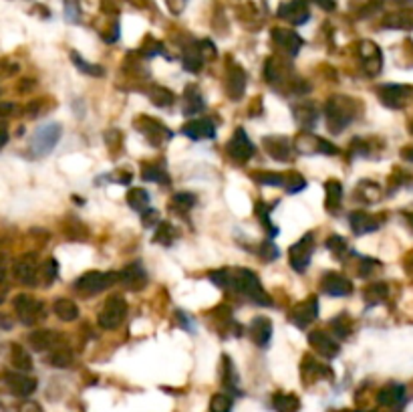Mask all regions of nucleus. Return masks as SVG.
<instances>
[{
    "label": "nucleus",
    "instance_id": "nucleus-1",
    "mask_svg": "<svg viewBox=\"0 0 413 412\" xmlns=\"http://www.w3.org/2000/svg\"><path fill=\"white\" fill-rule=\"evenodd\" d=\"M230 285H234L240 293H244L250 301H255L258 305H264V307L272 305V299L264 291L260 279L250 269H236L234 273H230Z\"/></svg>",
    "mask_w": 413,
    "mask_h": 412
},
{
    "label": "nucleus",
    "instance_id": "nucleus-2",
    "mask_svg": "<svg viewBox=\"0 0 413 412\" xmlns=\"http://www.w3.org/2000/svg\"><path fill=\"white\" fill-rule=\"evenodd\" d=\"M355 101L349 98H343V95H337V98H331L327 101V107H325V114H327V124H329V130L333 133H341L355 117Z\"/></svg>",
    "mask_w": 413,
    "mask_h": 412
},
{
    "label": "nucleus",
    "instance_id": "nucleus-3",
    "mask_svg": "<svg viewBox=\"0 0 413 412\" xmlns=\"http://www.w3.org/2000/svg\"><path fill=\"white\" fill-rule=\"evenodd\" d=\"M117 279L119 277L113 271H89L75 281V291L83 295H97L107 287H111L113 283H117Z\"/></svg>",
    "mask_w": 413,
    "mask_h": 412
},
{
    "label": "nucleus",
    "instance_id": "nucleus-4",
    "mask_svg": "<svg viewBox=\"0 0 413 412\" xmlns=\"http://www.w3.org/2000/svg\"><path fill=\"white\" fill-rule=\"evenodd\" d=\"M61 133H63V130H61L59 124H47V126L39 128L31 140L32 156H34V158L48 156V154L55 149L57 142L61 140Z\"/></svg>",
    "mask_w": 413,
    "mask_h": 412
},
{
    "label": "nucleus",
    "instance_id": "nucleus-5",
    "mask_svg": "<svg viewBox=\"0 0 413 412\" xmlns=\"http://www.w3.org/2000/svg\"><path fill=\"white\" fill-rule=\"evenodd\" d=\"M126 314H128V303L126 299L119 295L109 297L103 305V310L99 312V326L103 330H117L123 319H126Z\"/></svg>",
    "mask_w": 413,
    "mask_h": 412
},
{
    "label": "nucleus",
    "instance_id": "nucleus-6",
    "mask_svg": "<svg viewBox=\"0 0 413 412\" xmlns=\"http://www.w3.org/2000/svg\"><path fill=\"white\" fill-rule=\"evenodd\" d=\"M15 312L18 315V319L25 324V326H34L36 321H41L47 312H45V305L43 301L34 299V297L27 295V293H20V295L15 297Z\"/></svg>",
    "mask_w": 413,
    "mask_h": 412
},
{
    "label": "nucleus",
    "instance_id": "nucleus-7",
    "mask_svg": "<svg viewBox=\"0 0 413 412\" xmlns=\"http://www.w3.org/2000/svg\"><path fill=\"white\" fill-rule=\"evenodd\" d=\"M313 248H315V239H313V232H306L302 237L299 243H294L290 251H288V261L292 265V269L297 273H302L309 263H311V255H313Z\"/></svg>",
    "mask_w": 413,
    "mask_h": 412
},
{
    "label": "nucleus",
    "instance_id": "nucleus-8",
    "mask_svg": "<svg viewBox=\"0 0 413 412\" xmlns=\"http://www.w3.org/2000/svg\"><path fill=\"white\" fill-rule=\"evenodd\" d=\"M228 156L236 164H246L255 156V144L250 142L248 133L244 132L242 128L236 130L234 135H232V140L228 142Z\"/></svg>",
    "mask_w": 413,
    "mask_h": 412
},
{
    "label": "nucleus",
    "instance_id": "nucleus-9",
    "mask_svg": "<svg viewBox=\"0 0 413 412\" xmlns=\"http://www.w3.org/2000/svg\"><path fill=\"white\" fill-rule=\"evenodd\" d=\"M294 148L299 149L304 156H315V154H337L339 149L337 146H333L331 142L323 140V138H317V135H311V133H302L297 138L294 142Z\"/></svg>",
    "mask_w": 413,
    "mask_h": 412
},
{
    "label": "nucleus",
    "instance_id": "nucleus-10",
    "mask_svg": "<svg viewBox=\"0 0 413 412\" xmlns=\"http://www.w3.org/2000/svg\"><path fill=\"white\" fill-rule=\"evenodd\" d=\"M413 95L412 87L407 85H383L379 89V99L383 105L391 107V109H399L403 107Z\"/></svg>",
    "mask_w": 413,
    "mask_h": 412
},
{
    "label": "nucleus",
    "instance_id": "nucleus-11",
    "mask_svg": "<svg viewBox=\"0 0 413 412\" xmlns=\"http://www.w3.org/2000/svg\"><path fill=\"white\" fill-rule=\"evenodd\" d=\"M137 130H140V132L149 140V144H154V146H159V144H163L165 140L172 138V132H170L161 121L154 119V117H140V119H137Z\"/></svg>",
    "mask_w": 413,
    "mask_h": 412
},
{
    "label": "nucleus",
    "instance_id": "nucleus-12",
    "mask_svg": "<svg viewBox=\"0 0 413 412\" xmlns=\"http://www.w3.org/2000/svg\"><path fill=\"white\" fill-rule=\"evenodd\" d=\"M318 317V299L315 295H311L306 301L299 303L292 312H290V319L297 328H309L315 319Z\"/></svg>",
    "mask_w": 413,
    "mask_h": 412
},
{
    "label": "nucleus",
    "instance_id": "nucleus-13",
    "mask_svg": "<svg viewBox=\"0 0 413 412\" xmlns=\"http://www.w3.org/2000/svg\"><path fill=\"white\" fill-rule=\"evenodd\" d=\"M4 382H6L8 390L18 398H29L36 390V380L27 376L25 372H6Z\"/></svg>",
    "mask_w": 413,
    "mask_h": 412
},
{
    "label": "nucleus",
    "instance_id": "nucleus-14",
    "mask_svg": "<svg viewBox=\"0 0 413 412\" xmlns=\"http://www.w3.org/2000/svg\"><path fill=\"white\" fill-rule=\"evenodd\" d=\"M320 287L327 295L345 297L353 291V283L341 273H325L320 279Z\"/></svg>",
    "mask_w": 413,
    "mask_h": 412
},
{
    "label": "nucleus",
    "instance_id": "nucleus-15",
    "mask_svg": "<svg viewBox=\"0 0 413 412\" xmlns=\"http://www.w3.org/2000/svg\"><path fill=\"white\" fill-rule=\"evenodd\" d=\"M224 87L230 99H240L244 95L246 89V73L240 69L238 65H228L226 69V79H224Z\"/></svg>",
    "mask_w": 413,
    "mask_h": 412
},
{
    "label": "nucleus",
    "instance_id": "nucleus-16",
    "mask_svg": "<svg viewBox=\"0 0 413 412\" xmlns=\"http://www.w3.org/2000/svg\"><path fill=\"white\" fill-rule=\"evenodd\" d=\"M262 142H264V149L271 154V158L278 160V162H288L290 160L292 146H290L288 138H285V135H269Z\"/></svg>",
    "mask_w": 413,
    "mask_h": 412
},
{
    "label": "nucleus",
    "instance_id": "nucleus-17",
    "mask_svg": "<svg viewBox=\"0 0 413 412\" xmlns=\"http://www.w3.org/2000/svg\"><path fill=\"white\" fill-rule=\"evenodd\" d=\"M184 135H188L194 142L200 140H214L216 138V126L210 119H191L184 126Z\"/></svg>",
    "mask_w": 413,
    "mask_h": 412
},
{
    "label": "nucleus",
    "instance_id": "nucleus-18",
    "mask_svg": "<svg viewBox=\"0 0 413 412\" xmlns=\"http://www.w3.org/2000/svg\"><path fill=\"white\" fill-rule=\"evenodd\" d=\"M309 344L313 346L315 352H318V354L325 356V358H334V356H339V352H341L339 342H334L333 338L327 335L325 331H313V333L309 335Z\"/></svg>",
    "mask_w": 413,
    "mask_h": 412
},
{
    "label": "nucleus",
    "instance_id": "nucleus-19",
    "mask_svg": "<svg viewBox=\"0 0 413 412\" xmlns=\"http://www.w3.org/2000/svg\"><path fill=\"white\" fill-rule=\"evenodd\" d=\"M15 277L22 285H36L39 281V267H36V261L34 257H29L25 255L22 259H18L15 263Z\"/></svg>",
    "mask_w": 413,
    "mask_h": 412
},
{
    "label": "nucleus",
    "instance_id": "nucleus-20",
    "mask_svg": "<svg viewBox=\"0 0 413 412\" xmlns=\"http://www.w3.org/2000/svg\"><path fill=\"white\" fill-rule=\"evenodd\" d=\"M121 283L131 289V291H137V289H143V285L147 283V275H145V271H143V265L142 263H131L128 265L119 275H117Z\"/></svg>",
    "mask_w": 413,
    "mask_h": 412
},
{
    "label": "nucleus",
    "instance_id": "nucleus-21",
    "mask_svg": "<svg viewBox=\"0 0 413 412\" xmlns=\"http://www.w3.org/2000/svg\"><path fill=\"white\" fill-rule=\"evenodd\" d=\"M359 53H361V59H363V65H365L367 73H369L371 77L379 75L383 67L381 53H379V49H377L373 43H361Z\"/></svg>",
    "mask_w": 413,
    "mask_h": 412
},
{
    "label": "nucleus",
    "instance_id": "nucleus-22",
    "mask_svg": "<svg viewBox=\"0 0 413 412\" xmlns=\"http://www.w3.org/2000/svg\"><path fill=\"white\" fill-rule=\"evenodd\" d=\"M250 335L255 340L256 346L266 347L271 344L272 338V321L269 317H255V321L250 324Z\"/></svg>",
    "mask_w": 413,
    "mask_h": 412
},
{
    "label": "nucleus",
    "instance_id": "nucleus-23",
    "mask_svg": "<svg viewBox=\"0 0 413 412\" xmlns=\"http://www.w3.org/2000/svg\"><path fill=\"white\" fill-rule=\"evenodd\" d=\"M351 229L355 234H365V232H373L379 229V218L373 215H367V213H351L349 215Z\"/></svg>",
    "mask_w": 413,
    "mask_h": 412
},
{
    "label": "nucleus",
    "instance_id": "nucleus-24",
    "mask_svg": "<svg viewBox=\"0 0 413 412\" xmlns=\"http://www.w3.org/2000/svg\"><path fill=\"white\" fill-rule=\"evenodd\" d=\"M29 346L34 350V352H48L53 347L59 346V335L55 331L41 330L34 331L29 335Z\"/></svg>",
    "mask_w": 413,
    "mask_h": 412
},
{
    "label": "nucleus",
    "instance_id": "nucleus-25",
    "mask_svg": "<svg viewBox=\"0 0 413 412\" xmlns=\"http://www.w3.org/2000/svg\"><path fill=\"white\" fill-rule=\"evenodd\" d=\"M204 98L200 93V87L198 85H188L186 87V95H184V114L186 116H194V114H200L204 109Z\"/></svg>",
    "mask_w": 413,
    "mask_h": 412
},
{
    "label": "nucleus",
    "instance_id": "nucleus-26",
    "mask_svg": "<svg viewBox=\"0 0 413 412\" xmlns=\"http://www.w3.org/2000/svg\"><path fill=\"white\" fill-rule=\"evenodd\" d=\"M294 119L299 121V126L304 128V130H313L318 121L317 105L306 103V105H299V107H294Z\"/></svg>",
    "mask_w": 413,
    "mask_h": 412
},
{
    "label": "nucleus",
    "instance_id": "nucleus-27",
    "mask_svg": "<svg viewBox=\"0 0 413 412\" xmlns=\"http://www.w3.org/2000/svg\"><path fill=\"white\" fill-rule=\"evenodd\" d=\"M403 398H405V388L401 384H387L377 394V400L383 406H398Z\"/></svg>",
    "mask_w": 413,
    "mask_h": 412
},
{
    "label": "nucleus",
    "instance_id": "nucleus-28",
    "mask_svg": "<svg viewBox=\"0 0 413 412\" xmlns=\"http://www.w3.org/2000/svg\"><path fill=\"white\" fill-rule=\"evenodd\" d=\"M272 408L276 412H299L301 400L297 394L290 392H278L272 396Z\"/></svg>",
    "mask_w": 413,
    "mask_h": 412
},
{
    "label": "nucleus",
    "instance_id": "nucleus-29",
    "mask_svg": "<svg viewBox=\"0 0 413 412\" xmlns=\"http://www.w3.org/2000/svg\"><path fill=\"white\" fill-rule=\"evenodd\" d=\"M11 364L18 372H31L32 370V358L31 354L20 346V344H13L11 346Z\"/></svg>",
    "mask_w": 413,
    "mask_h": 412
},
{
    "label": "nucleus",
    "instance_id": "nucleus-30",
    "mask_svg": "<svg viewBox=\"0 0 413 412\" xmlns=\"http://www.w3.org/2000/svg\"><path fill=\"white\" fill-rule=\"evenodd\" d=\"M220 378H222V384L226 390L230 392H238V376H236V370H234V364L228 356L222 358V366H220Z\"/></svg>",
    "mask_w": 413,
    "mask_h": 412
},
{
    "label": "nucleus",
    "instance_id": "nucleus-31",
    "mask_svg": "<svg viewBox=\"0 0 413 412\" xmlns=\"http://www.w3.org/2000/svg\"><path fill=\"white\" fill-rule=\"evenodd\" d=\"M274 39L276 43L288 53V55H297L302 47L301 36H297L294 33H286V31H274Z\"/></svg>",
    "mask_w": 413,
    "mask_h": 412
},
{
    "label": "nucleus",
    "instance_id": "nucleus-32",
    "mask_svg": "<svg viewBox=\"0 0 413 412\" xmlns=\"http://www.w3.org/2000/svg\"><path fill=\"white\" fill-rule=\"evenodd\" d=\"M55 314L63 321H75L79 317V307L71 299H57L55 301Z\"/></svg>",
    "mask_w": 413,
    "mask_h": 412
},
{
    "label": "nucleus",
    "instance_id": "nucleus-33",
    "mask_svg": "<svg viewBox=\"0 0 413 412\" xmlns=\"http://www.w3.org/2000/svg\"><path fill=\"white\" fill-rule=\"evenodd\" d=\"M325 190H327V198H325V204L329 211H337L341 206V200H343V186L339 180H329L325 184Z\"/></svg>",
    "mask_w": 413,
    "mask_h": 412
},
{
    "label": "nucleus",
    "instance_id": "nucleus-34",
    "mask_svg": "<svg viewBox=\"0 0 413 412\" xmlns=\"http://www.w3.org/2000/svg\"><path fill=\"white\" fill-rule=\"evenodd\" d=\"M128 204L133 211L143 213V211L149 208V194L145 190H142V188H131L128 192Z\"/></svg>",
    "mask_w": 413,
    "mask_h": 412
},
{
    "label": "nucleus",
    "instance_id": "nucleus-35",
    "mask_svg": "<svg viewBox=\"0 0 413 412\" xmlns=\"http://www.w3.org/2000/svg\"><path fill=\"white\" fill-rule=\"evenodd\" d=\"M142 176L145 180L158 182V184H170V176L168 172L158 164H143L142 166Z\"/></svg>",
    "mask_w": 413,
    "mask_h": 412
},
{
    "label": "nucleus",
    "instance_id": "nucleus-36",
    "mask_svg": "<svg viewBox=\"0 0 413 412\" xmlns=\"http://www.w3.org/2000/svg\"><path fill=\"white\" fill-rule=\"evenodd\" d=\"M280 17L288 18V20H290V22H294V25H302V22L309 18V11H306V6H304V4H301V2H294V4H290V6L283 8Z\"/></svg>",
    "mask_w": 413,
    "mask_h": 412
},
{
    "label": "nucleus",
    "instance_id": "nucleus-37",
    "mask_svg": "<svg viewBox=\"0 0 413 412\" xmlns=\"http://www.w3.org/2000/svg\"><path fill=\"white\" fill-rule=\"evenodd\" d=\"M172 211L175 213H180V215H184V213H190L191 208H194V204H196V197L190 194V192H177L172 198Z\"/></svg>",
    "mask_w": 413,
    "mask_h": 412
},
{
    "label": "nucleus",
    "instance_id": "nucleus-38",
    "mask_svg": "<svg viewBox=\"0 0 413 412\" xmlns=\"http://www.w3.org/2000/svg\"><path fill=\"white\" fill-rule=\"evenodd\" d=\"M48 362L53 364L55 368H69L73 364V352L69 347H53V354H50Z\"/></svg>",
    "mask_w": 413,
    "mask_h": 412
},
{
    "label": "nucleus",
    "instance_id": "nucleus-39",
    "mask_svg": "<svg viewBox=\"0 0 413 412\" xmlns=\"http://www.w3.org/2000/svg\"><path fill=\"white\" fill-rule=\"evenodd\" d=\"M71 59H73V63L77 69H81L83 73H87V75H91V77H103L105 75V69L99 65H93V63H87L81 55L77 53H71Z\"/></svg>",
    "mask_w": 413,
    "mask_h": 412
},
{
    "label": "nucleus",
    "instance_id": "nucleus-40",
    "mask_svg": "<svg viewBox=\"0 0 413 412\" xmlns=\"http://www.w3.org/2000/svg\"><path fill=\"white\" fill-rule=\"evenodd\" d=\"M385 297H387V285L385 283H375V285H371V287L365 289V301L369 305L381 303Z\"/></svg>",
    "mask_w": 413,
    "mask_h": 412
},
{
    "label": "nucleus",
    "instance_id": "nucleus-41",
    "mask_svg": "<svg viewBox=\"0 0 413 412\" xmlns=\"http://www.w3.org/2000/svg\"><path fill=\"white\" fill-rule=\"evenodd\" d=\"M283 186H285L290 194H297V192H301V190H304V188H306V180L302 178L299 172H288V174L285 176Z\"/></svg>",
    "mask_w": 413,
    "mask_h": 412
},
{
    "label": "nucleus",
    "instance_id": "nucleus-42",
    "mask_svg": "<svg viewBox=\"0 0 413 412\" xmlns=\"http://www.w3.org/2000/svg\"><path fill=\"white\" fill-rule=\"evenodd\" d=\"M151 101L158 107H170L174 103V93L165 87H154L151 89Z\"/></svg>",
    "mask_w": 413,
    "mask_h": 412
},
{
    "label": "nucleus",
    "instance_id": "nucleus-43",
    "mask_svg": "<svg viewBox=\"0 0 413 412\" xmlns=\"http://www.w3.org/2000/svg\"><path fill=\"white\" fill-rule=\"evenodd\" d=\"M252 180L258 182V184H264V186H283L285 176L278 174V172H255Z\"/></svg>",
    "mask_w": 413,
    "mask_h": 412
},
{
    "label": "nucleus",
    "instance_id": "nucleus-44",
    "mask_svg": "<svg viewBox=\"0 0 413 412\" xmlns=\"http://www.w3.org/2000/svg\"><path fill=\"white\" fill-rule=\"evenodd\" d=\"M175 239V231L174 227L170 225V222H159L158 225V231H156V243L159 245H172Z\"/></svg>",
    "mask_w": 413,
    "mask_h": 412
},
{
    "label": "nucleus",
    "instance_id": "nucleus-45",
    "mask_svg": "<svg viewBox=\"0 0 413 412\" xmlns=\"http://www.w3.org/2000/svg\"><path fill=\"white\" fill-rule=\"evenodd\" d=\"M232 411V398L228 394H214L210 400V412H230Z\"/></svg>",
    "mask_w": 413,
    "mask_h": 412
},
{
    "label": "nucleus",
    "instance_id": "nucleus-46",
    "mask_svg": "<svg viewBox=\"0 0 413 412\" xmlns=\"http://www.w3.org/2000/svg\"><path fill=\"white\" fill-rule=\"evenodd\" d=\"M331 326H333L334 333H337L339 338H349L351 330H353V326H351V319L345 314L339 315V317H334Z\"/></svg>",
    "mask_w": 413,
    "mask_h": 412
},
{
    "label": "nucleus",
    "instance_id": "nucleus-47",
    "mask_svg": "<svg viewBox=\"0 0 413 412\" xmlns=\"http://www.w3.org/2000/svg\"><path fill=\"white\" fill-rule=\"evenodd\" d=\"M327 248L334 253L339 259H343V255L347 253V243H345V239L343 237H339V234H331L329 239H327Z\"/></svg>",
    "mask_w": 413,
    "mask_h": 412
},
{
    "label": "nucleus",
    "instance_id": "nucleus-48",
    "mask_svg": "<svg viewBox=\"0 0 413 412\" xmlns=\"http://www.w3.org/2000/svg\"><path fill=\"white\" fill-rule=\"evenodd\" d=\"M271 211H272V206H266L264 202H258L255 206V213L258 215V218L262 220V225L266 227V229H271L272 234H276V229L272 227V222H271Z\"/></svg>",
    "mask_w": 413,
    "mask_h": 412
},
{
    "label": "nucleus",
    "instance_id": "nucleus-49",
    "mask_svg": "<svg viewBox=\"0 0 413 412\" xmlns=\"http://www.w3.org/2000/svg\"><path fill=\"white\" fill-rule=\"evenodd\" d=\"M258 253H260L262 261H274V259H278V255H280L278 247H276V245L272 243L271 239H269V241H264V243L260 245Z\"/></svg>",
    "mask_w": 413,
    "mask_h": 412
},
{
    "label": "nucleus",
    "instance_id": "nucleus-50",
    "mask_svg": "<svg viewBox=\"0 0 413 412\" xmlns=\"http://www.w3.org/2000/svg\"><path fill=\"white\" fill-rule=\"evenodd\" d=\"M57 271H59V265H57V261L55 259H48V261H45V265L41 267V275H43V281L45 283H53L55 281V277H57Z\"/></svg>",
    "mask_w": 413,
    "mask_h": 412
},
{
    "label": "nucleus",
    "instance_id": "nucleus-51",
    "mask_svg": "<svg viewBox=\"0 0 413 412\" xmlns=\"http://www.w3.org/2000/svg\"><path fill=\"white\" fill-rule=\"evenodd\" d=\"M387 25H389V27H393V29H412L413 17L409 15V13H403V15H398V17L389 18V20H387Z\"/></svg>",
    "mask_w": 413,
    "mask_h": 412
},
{
    "label": "nucleus",
    "instance_id": "nucleus-52",
    "mask_svg": "<svg viewBox=\"0 0 413 412\" xmlns=\"http://www.w3.org/2000/svg\"><path fill=\"white\" fill-rule=\"evenodd\" d=\"M202 55L198 53V51H191L190 55H186V59H184V67L191 71V73H198L200 71V67H202Z\"/></svg>",
    "mask_w": 413,
    "mask_h": 412
},
{
    "label": "nucleus",
    "instance_id": "nucleus-53",
    "mask_svg": "<svg viewBox=\"0 0 413 412\" xmlns=\"http://www.w3.org/2000/svg\"><path fill=\"white\" fill-rule=\"evenodd\" d=\"M210 279L214 281L218 287H228V285H230V271H228V269L214 271V273H210Z\"/></svg>",
    "mask_w": 413,
    "mask_h": 412
},
{
    "label": "nucleus",
    "instance_id": "nucleus-54",
    "mask_svg": "<svg viewBox=\"0 0 413 412\" xmlns=\"http://www.w3.org/2000/svg\"><path fill=\"white\" fill-rule=\"evenodd\" d=\"M142 218H143V225L145 227H154V225H158V211H154V208H147V211H143L142 213Z\"/></svg>",
    "mask_w": 413,
    "mask_h": 412
},
{
    "label": "nucleus",
    "instance_id": "nucleus-55",
    "mask_svg": "<svg viewBox=\"0 0 413 412\" xmlns=\"http://www.w3.org/2000/svg\"><path fill=\"white\" fill-rule=\"evenodd\" d=\"M184 330L188 331H196V326H194V321H191V317H188L186 314H182V312H177V319H175Z\"/></svg>",
    "mask_w": 413,
    "mask_h": 412
},
{
    "label": "nucleus",
    "instance_id": "nucleus-56",
    "mask_svg": "<svg viewBox=\"0 0 413 412\" xmlns=\"http://www.w3.org/2000/svg\"><path fill=\"white\" fill-rule=\"evenodd\" d=\"M18 412H43V408H41V404H39V402H34V400H27V402H22V404L18 406Z\"/></svg>",
    "mask_w": 413,
    "mask_h": 412
},
{
    "label": "nucleus",
    "instance_id": "nucleus-57",
    "mask_svg": "<svg viewBox=\"0 0 413 412\" xmlns=\"http://www.w3.org/2000/svg\"><path fill=\"white\" fill-rule=\"evenodd\" d=\"M16 114L15 103H0V117H11Z\"/></svg>",
    "mask_w": 413,
    "mask_h": 412
},
{
    "label": "nucleus",
    "instance_id": "nucleus-58",
    "mask_svg": "<svg viewBox=\"0 0 413 412\" xmlns=\"http://www.w3.org/2000/svg\"><path fill=\"white\" fill-rule=\"evenodd\" d=\"M6 142H8V130L4 126H0V149L6 146Z\"/></svg>",
    "mask_w": 413,
    "mask_h": 412
},
{
    "label": "nucleus",
    "instance_id": "nucleus-59",
    "mask_svg": "<svg viewBox=\"0 0 413 412\" xmlns=\"http://www.w3.org/2000/svg\"><path fill=\"white\" fill-rule=\"evenodd\" d=\"M6 319H8L6 315H0V328H6V330H11V326H13V324H11V321H6Z\"/></svg>",
    "mask_w": 413,
    "mask_h": 412
},
{
    "label": "nucleus",
    "instance_id": "nucleus-60",
    "mask_svg": "<svg viewBox=\"0 0 413 412\" xmlns=\"http://www.w3.org/2000/svg\"><path fill=\"white\" fill-rule=\"evenodd\" d=\"M6 293H8V287H6V285H0V303L4 301Z\"/></svg>",
    "mask_w": 413,
    "mask_h": 412
},
{
    "label": "nucleus",
    "instance_id": "nucleus-61",
    "mask_svg": "<svg viewBox=\"0 0 413 412\" xmlns=\"http://www.w3.org/2000/svg\"><path fill=\"white\" fill-rule=\"evenodd\" d=\"M403 156H405V158H407V160H412V162H413V148L403 149Z\"/></svg>",
    "mask_w": 413,
    "mask_h": 412
},
{
    "label": "nucleus",
    "instance_id": "nucleus-62",
    "mask_svg": "<svg viewBox=\"0 0 413 412\" xmlns=\"http://www.w3.org/2000/svg\"><path fill=\"white\" fill-rule=\"evenodd\" d=\"M409 220H412V222H413V215H409Z\"/></svg>",
    "mask_w": 413,
    "mask_h": 412
},
{
    "label": "nucleus",
    "instance_id": "nucleus-63",
    "mask_svg": "<svg viewBox=\"0 0 413 412\" xmlns=\"http://www.w3.org/2000/svg\"><path fill=\"white\" fill-rule=\"evenodd\" d=\"M412 132H413V126H412Z\"/></svg>",
    "mask_w": 413,
    "mask_h": 412
},
{
    "label": "nucleus",
    "instance_id": "nucleus-64",
    "mask_svg": "<svg viewBox=\"0 0 413 412\" xmlns=\"http://www.w3.org/2000/svg\"><path fill=\"white\" fill-rule=\"evenodd\" d=\"M355 412H359V411H355Z\"/></svg>",
    "mask_w": 413,
    "mask_h": 412
}]
</instances>
